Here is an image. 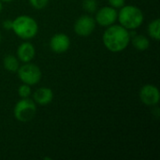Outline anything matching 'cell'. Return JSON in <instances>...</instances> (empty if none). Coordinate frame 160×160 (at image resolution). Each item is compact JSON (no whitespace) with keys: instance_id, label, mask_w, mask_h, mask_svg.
<instances>
[{"instance_id":"9","label":"cell","mask_w":160,"mask_h":160,"mask_svg":"<svg viewBox=\"0 0 160 160\" xmlns=\"http://www.w3.org/2000/svg\"><path fill=\"white\" fill-rule=\"evenodd\" d=\"M70 47V38L68 35L59 33L52 37L50 40V48L55 53H63Z\"/></svg>"},{"instance_id":"7","label":"cell","mask_w":160,"mask_h":160,"mask_svg":"<svg viewBox=\"0 0 160 160\" xmlns=\"http://www.w3.org/2000/svg\"><path fill=\"white\" fill-rule=\"evenodd\" d=\"M140 98L147 106H155L159 102L158 88L153 84H145L140 90Z\"/></svg>"},{"instance_id":"21","label":"cell","mask_w":160,"mask_h":160,"mask_svg":"<svg viewBox=\"0 0 160 160\" xmlns=\"http://www.w3.org/2000/svg\"><path fill=\"white\" fill-rule=\"evenodd\" d=\"M1 1H3V2H11L13 0H1Z\"/></svg>"},{"instance_id":"3","label":"cell","mask_w":160,"mask_h":160,"mask_svg":"<svg viewBox=\"0 0 160 160\" xmlns=\"http://www.w3.org/2000/svg\"><path fill=\"white\" fill-rule=\"evenodd\" d=\"M117 19L122 26L128 30H134L143 22V13L138 7L123 6L117 13Z\"/></svg>"},{"instance_id":"6","label":"cell","mask_w":160,"mask_h":160,"mask_svg":"<svg viewBox=\"0 0 160 160\" xmlns=\"http://www.w3.org/2000/svg\"><path fill=\"white\" fill-rule=\"evenodd\" d=\"M96 28V21L89 15L81 16L74 23V31L78 36L88 37Z\"/></svg>"},{"instance_id":"1","label":"cell","mask_w":160,"mask_h":160,"mask_svg":"<svg viewBox=\"0 0 160 160\" xmlns=\"http://www.w3.org/2000/svg\"><path fill=\"white\" fill-rule=\"evenodd\" d=\"M129 32L121 24H112L105 30L102 40L104 46L112 52H119L124 51L130 41Z\"/></svg>"},{"instance_id":"16","label":"cell","mask_w":160,"mask_h":160,"mask_svg":"<svg viewBox=\"0 0 160 160\" xmlns=\"http://www.w3.org/2000/svg\"><path fill=\"white\" fill-rule=\"evenodd\" d=\"M32 91H31V87L28 84H22L19 88H18V95L22 98H29V96L31 95Z\"/></svg>"},{"instance_id":"18","label":"cell","mask_w":160,"mask_h":160,"mask_svg":"<svg viewBox=\"0 0 160 160\" xmlns=\"http://www.w3.org/2000/svg\"><path fill=\"white\" fill-rule=\"evenodd\" d=\"M108 1L110 6L114 8H121L123 6H125V2H126V0H108Z\"/></svg>"},{"instance_id":"8","label":"cell","mask_w":160,"mask_h":160,"mask_svg":"<svg viewBox=\"0 0 160 160\" xmlns=\"http://www.w3.org/2000/svg\"><path fill=\"white\" fill-rule=\"evenodd\" d=\"M117 20V11L112 7H103L96 14V22L101 26L108 27Z\"/></svg>"},{"instance_id":"20","label":"cell","mask_w":160,"mask_h":160,"mask_svg":"<svg viewBox=\"0 0 160 160\" xmlns=\"http://www.w3.org/2000/svg\"><path fill=\"white\" fill-rule=\"evenodd\" d=\"M2 8H3V6H2V1L0 0V12H1Z\"/></svg>"},{"instance_id":"2","label":"cell","mask_w":160,"mask_h":160,"mask_svg":"<svg viewBox=\"0 0 160 160\" xmlns=\"http://www.w3.org/2000/svg\"><path fill=\"white\" fill-rule=\"evenodd\" d=\"M16 36L22 39H30L36 37L38 31L37 22L28 15H21L12 21V28Z\"/></svg>"},{"instance_id":"13","label":"cell","mask_w":160,"mask_h":160,"mask_svg":"<svg viewBox=\"0 0 160 160\" xmlns=\"http://www.w3.org/2000/svg\"><path fill=\"white\" fill-rule=\"evenodd\" d=\"M3 65H4V68L9 72H17L20 67L19 59L16 56L11 55V54H8L5 56Z\"/></svg>"},{"instance_id":"12","label":"cell","mask_w":160,"mask_h":160,"mask_svg":"<svg viewBox=\"0 0 160 160\" xmlns=\"http://www.w3.org/2000/svg\"><path fill=\"white\" fill-rule=\"evenodd\" d=\"M132 44L138 51H145L150 46L149 39L143 35H136L132 38Z\"/></svg>"},{"instance_id":"19","label":"cell","mask_w":160,"mask_h":160,"mask_svg":"<svg viewBox=\"0 0 160 160\" xmlns=\"http://www.w3.org/2000/svg\"><path fill=\"white\" fill-rule=\"evenodd\" d=\"M3 27L6 30H10L12 28V21L11 20H5L3 22Z\"/></svg>"},{"instance_id":"11","label":"cell","mask_w":160,"mask_h":160,"mask_svg":"<svg viewBox=\"0 0 160 160\" xmlns=\"http://www.w3.org/2000/svg\"><path fill=\"white\" fill-rule=\"evenodd\" d=\"M34 101L39 105H48L52 101L53 98V93L52 89L48 87H40L38 90L35 91L33 95Z\"/></svg>"},{"instance_id":"4","label":"cell","mask_w":160,"mask_h":160,"mask_svg":"<svg viewBox=\"0 0 160 160\" xmlns=\"http://www.w3.org/2000/svg\"><path fill=\"white\" fill-rule=\"evenodd\" d=\"M36 112V102L33 99H30L29 98H22L21 100H19L15 104L13 110L14 117L22 123H27L31 121L35 117Z\"/></svg>"},{"instance_id":"10","label":"cell","mask_w":160,"mask_h":160,"mask_svg":"<svg viewBox=\"0 0 160 160\" xmlns=\"http://www.w3.org/2000/svg\"><path fill=\"white\" fill-rule=\"evenodd\" d=\"M36 54L35 47L30 42H23L22 43L17 49V58L22 61V63H29L31 62Z\"/></svg>"},{"instance_id":"22","label":"cell","mask_w":160,"mask_h":160,"mask_svg":"<svg viewBox=\"0 0 160 160\" xmlns=\"http://www.w3.org/2000/svg\"><path fill=\"white\" fill-rule=\"evenodd\" d=\"M1 38H2V37H1V33H0V42H1Z\"/></svg>"},{"instance_id":"17","label":"cell","mask_w":160,"mask_h":160,"mask_svg":"<svg viewBox=\"0 0 160 160\" xmlns=\"http://www.w3.org/2000/svg\"><path fill=\"white\" fill-rule=\"evenodd\" d=\"M49 0H29L30 5L36 9H42L48 5Z\"/></svg>"},{"instance_id":"5","label":"cell","mask_w":160,"mask_h":160,"mask_svg":"<svg viewBox=\"0 0 160 160\" xmlns=\"http://www.w3.org/2000/svg\"><path fill=\"white\" fill-rule=\"evenodd\" d=\"M17 72L22 83L28 85H35L38 83L42 76L40 68L38 66L30 63H24V65L19 67Z\"/></svg>"},{"instance_id":"14","label":"cell","mask_w":160,"mask_h":160,"mask_svg":"<svg viewBox=\"0 0 160 160\" xmlns=\"http://www.w3.org/2000/svg\"><path fill=\"white\" fill-rule=\"evenodd\" d=\"M148 34L155 40H158L160 38V20L156 19L152 21L148 25Z\"/></svg>"},{"instance_id":"15","label":"cell","mask_w":160,"mask_h":160,"mask_svg":"<svg viewBox=\"0 0 160 160\" xmlns=\"http://www.w3.org/2000/svg\"><path fill=\"white\" fill-rule=\"evenodd\" d=\"M82 8L86 11L90 13H94L98 10V1L97 0H83Z\"/></svg>"}]
</instances>
